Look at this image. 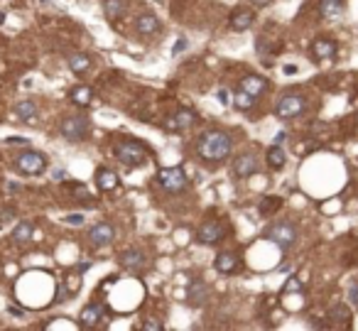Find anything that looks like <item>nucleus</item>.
<instances>
[{
  "label": "nucleus",
  "mask_w": 358,
  "mask_h": 331,
  "mask_svg": "<svg viewBox=\"0 0 358 331\" xmlns=\"http://www.w3.org/2000/svg\"><path fill=\"white\" fill-rule=\"evenodd\" d=\"M233 150V140L226 130H206L199 135L196 140V152L204 162L218 165L223 160H228V155Z\"/></svg>",
  "instance_id": "1"
},
{
  "label": "nucleus",
  "mask_w": 358,
  "mask_h": 331,
  "mask_svg": "<svg viewBox=\"0 0 358 331\" xmlns=\"http://www.w3.org/2000/svg\"><path fill=\"white\" fill-rule=\"evenodd\" d=\"M113 155L125 167H143L148 162V148L143 143H138V140H120V143H116Z\"/></svg>",
  "instance_id": "2"
},
{
  "label": "nucleus",
  "mask_w": 358,
  "mask_h": 331,
  "mask_svg": "<svg viewBox=\"0 0 358 331\" xmlns=\"http://www.w3.org/2000/svg\"><path fill=\"white\" fill-rule=\"evenodd\" d=\"M15 169L22 174H42L47 169V155L37 150H25L15 157Z\"/></svg>",
  "instance_id": "3"
},
{
  "label": "nucleus",
  "mask_w": 358,
  "mask_h": 331,
  "mask_svg": "<svg viewBox=\"0 0 358 331\" xmlns=\"http://www.w3.org/2000/svg\"><path fill=\"white\" fill-rule=\"evenodd\" d=\"M265 238L272 241L275 245H280L282 250H287L290 245H295V241H297V228L292 223H287V221H277V223H272L265 231Z\"/></svg>",
  "instance_id": "4"
},
{
  "label": "nucleus",
  "mask_w": 358,
  "mask_h": 331,
  "mask_svg": "<svg viewBox=\"0 0 358 331\" xmlns=\"http://www.w3.org/2000/svg\"><path fill=\"white\" fill-rule=\"evenodd\" d=\"M59 130L69 143H81V140L89 138L91 123H89V118H84V116H74V118H64Z\"/></svg>",
  "instance_id": "5"
},
{
  "label": "nucleus",
  "mask_w": 358,
  "mask_h": 331,
  "mask_svg": "<svg viewBox=\"0 0 358 331\" xmlns=\"http://www.w3.org/2000/svg\"><path fill=\"white\" fill-rule=\"evenodd\" d=\"M186 174H184V169L181 167H165V169H160L157 172V184L165 189V191H170V194H177L181 191L184 186H186Z\"/></svg>",
  "instance_id": "6"
},
{
  "label": "nucleus",
  "mask_w": 358,
  "mask_h": 331,
  "mask_svg": "<svg viewBox=\"0 0 358 331\" xmlns=\"http://www.w3.org/2000/svg\"><path fill=\"white\" fill-rule=\"evenodd\" d=\"M304 108H307V101H304L302 96H297V93H292V96H282V98L277 101L275 113H277L280 118H297Z\"/></svg>",
  "instance_id": "7"
},
{
  "label": "nucleus",
  "mask_w": 358,
  "mask_h": 331,
  "mask_svg": "<svg viewBox=\"0 0 358 331\" xmlns=\"http://www.w3.org/2000/svg\"><path fill=\"white\" fill-rule=\"evenodd\" d=\"M221 238H223V226H221V221H216V218L204 221V223L199 226V231H196V241L201 243V245H216Z\"/></svg>",
  "instance_id": "8"
},
{
  "label": "nucleus",
  "mask_w": 358,
  "mask_h": 331,
  "mask_svg": "<svg viewBox=\"0 0 358 331\" xmlns=\"http://www.w3.org/2000/svg\"><path fill=\"white\" fill-rule=\"evenodd\" d=\"M89 241L93 248H106V245H111V243L116 241V228L111 223L101 221V223H96L89 231Z\"/></svg>",
  "instance_id": "9"
},
{
  "label": "nucleus",
  "mask_w": 358,
  "mask_h": 331,
  "mask_svg": "<svg viewBox=\"0 0 358 331\" xmlns=\"http://www.w3.org/2000/svg\"><path fill=\"white\" fill-rule=\"evenodd\" d=\"M106 317V304H101V302H91L86 304L84 309H81V314H79V324L84 327V329H93V327H98V322Z\"/></svg>",
  "instance_id": "10"
},
{
  "label": "nucleus",
  "mask_w": 358,
  "mask_h": 331,
  "mask_svg": "<svg viewBox=\"0 0 358 331\" xmlns=\"http://www.w3.org/2000/svg\"><path fill=\"white\" fill-rule=\"evenodd\" d=\"M120 268L128 272H135V275H140V272L148 268V258L140 253V250H123L118 258Z\"/></svg>",
  "instance_id": "11"
},
{
  "label": "nucleus",
  "mask_w": 358,
  "mask_h": 331,
  "mask_svg": "<svg viewBox=\"0 0 358 331\" xmlns=\"http://www.w3.org/2000/svg\"><path fill=\"white\" fill-rule=\"evenodd\" d=\"M255 172H258V160H255V155H248V152L238 155L233 160V165H231V174L238 177V179H245V177H250Z\"/></svg>",
  "instance_id": "12"
},
{
  "label": "nucleus",
  "mask_w": 358,
  "mask_h": 331,
  "mask_svg": "<svg viewBox=\"0 0 358 331\" xmlns=\"http://www.w3.org/2000/svg\"><path fill=\"white\" fill-rule=\"evenodd\" d=\"M160 17L155 15V12H143L138 20H135V32L140 34V37H150V34H155V32H160Z\"/></svg>",
  "instance_id": "13"
},
{
  "label": "nucleus",
  "mask_w": 358,
  "mask_h": 331,
  "mask_svg": "<svg viewBox=\"0 0 358 331\" xmlns=\"http://www.w3.org/2000/svg\"><path fill=\"white\" fill-rule=\"evenodd\" d=\"M329 324L331 327H344V329H349L351 327V312H349V307H344V304H336V307H331V312H329Z\"/></svg>",
  "instance_id": "14"
},
{
  "label": "nucleus",
  "mask_w": 358,
  "mask_h": 331,
  "mask_svg": "<svg viewBox=\"0 0 358 331\" xmlns=\"http://www.w3.org/2000/svg\"><path fill=\"white\" fill-rule=\"evenodd\" d=\"M238 268H240V258L236 253H221L216 258V270L221 275H233Z\"/></svg>",
  "instance_id": "15"
},
{
  "label": "nucleus",
  "mask_w": 358,
  "mask_h": 331,
  "mask_svg": "<svg viewBox=\"0 0 358 331\" xmlns=\"http://www.w3.org/2000/svg\"><path fill=\"white\" fill-rule=\"evenodd\" d=\"M253 22H255L253 10H238V12H233V15H231V30L233 32L250 30V27H253Z\"/></svg>",
  "instance_id": "16"
},
{
  "label": "nucleus",
  "mask_w": 358,
  "mask_h": 331,
  "mask_svg": "<svg viewBox=\"0 0 358 331\" xmlns=\"http://www.w3.org/2000/svg\"><path fill=\"white\" fill-rule=\"evenodd\" d=\"M194 118H196V113L191 108H179L177 113L172 116V121L167 123V128L170 130H184V128H189L194 123Z\"/></svg>",
  "instance_id": "17"
},
{
  "label": "nucleus",
  "mask_w": 358,
  "mask_h": 331,
  "mask_svg": "<svg viewBox=\"0 0 358 331\" xmlns=\"http://www.w3.org/2000/svg\"><path fill=\"white\" fill-rule=\"evenodd\" d=\"M240 89L248 91L250 96H255V98H258L260 93H265V91H268V81H265L263 76H255V74H253V76H245V79L240 81Z\"/></svg>",
  "instance_id": "18"
},
{
  "label": "nucleus",
  "mask_w": 358,
  "mask_h": 331,
  "mask_svg": "<svg viewBox=\"0 0 358 331\" xmlns=\"http://www.w3.org/2000/svg\"><path fill=\"white\" fill-rule=\"evenodd\" d=\"M15 113H17V118L25 123V125H34L37 118H39L37 106H34L32 101H20V103H17V108H15Z\"/></svg>",
  "instance_id": "19"
},
{
  "label": "nucleus",
  "mask_w": 358,
  "mask_h": 331,
  "mask_svg": "<svg viewBox=\"0 0 358 331\" xmlns=\"http://www.w3.org/2000/svg\"><path fill=\"white\" fill-rule=\"evenodd\" d=\"M312 54L317 59H331L336 54V42H331V39H317L312 44Z\"/></svg>",
  "instance_id": "20"
},
{
  "label": "nucleus",
  "mask_w": 358,
  "mask_h": 331,
  "mask_svg": "<svg viewBox=\"0 0 358 331\" xmlns=\"http://www.w3.org/2000/svg\"><path fill=\"white\" fill-rule=\"evenodd\" d=\"M96 186H98L101 191L116 189V186H118V174L111 172V169H98V172H96Z\"/></svg>",
  "instance_id": "21"
},
{
  "label": "nucleus",
  "mask_w": 358,
  "mask_h": 331,
  "mask_svg": "<svg viewBox=\"0 0 358 331\" xmlns=\"http://www.w3.org/2000/svg\"><path fill=\"white\" fill-rule=\"evenodd\" d=\"M209 297V287L204 285V282H191L189 285V304H194V307H201L204 302Z\"/></svg>",
  "instance_id": "22"
},
{
  "label": "nucleus",
  "mask_w": 358,
  "mask_h": 331,
  "mask_svg": "<svg viewBox=\"0 0 358 331\" xmlns=\"http://www.w3.org/2000/svg\"><path fill=\"white\" fill-rule=\"evenodd\" d=\"M69 69H71L74 74H84V71H89L91 69V57L89 54H84V52L71 54V57H69Z\"/></svg>",
  "instance_id": "23"
},
{
  "label": "nucleus",
  "mask_w": 358,
  "mask_h": 331,
  "mask_svg": "<svg viewBox=\"0 0 358 331\" xmlns=\"http://www.w3.org/2000/svg\"><path fill=\"white\" fill-rule=\"evenodd\" d=\"M103 12L108 20H120L125 15V2L123 0H103Z\"/></svg>",
  "instance_id": "24"
},
{
  "label": "nucleus",
  "mask_w": 358,
  "mask_h": 331,
  "mask_svg": "<svg viewBox=\"0 0 358 331\" xmlns=\"http://www.w3.org/2000/svg\"><path fill=\"white\" fill-rule=\"evenodd\" d=\"M30 238H32V223L30 221H20V223L15 226V231H12V243L25 245Z\"/></svg>",
  "instance_id": "25"
},
{
  "label": "nucleus",
  "mask_w": 358,
  "mask_h": 331,
  "mask_svg": "<svg viewBox=\"0 0 358 331\" xmlns=\"http://www.w3.org/2000/svg\"><path fill=\"white\" fill-rule=\"evenodd\" d=\"M231 101H233V106L238 108V111H250L253 106H255V96H250L248 91H236L233 96H231Z\"/></svg>",
  "instance_id": "26"
},
{
  "label": "nucleus",
  "mask_w": 358,
  "mask_h": 331,
  "mask_svg": "<svg viewBox=\"0 0 358 331\" xmlns=\"http://www.w3.org/2000/svg\"><path fill=\"white\" fill-rule=\"evenodd\" d=\"M319 12L324 17H336L344 12V0H322L319 2Z\"/></svg>",
  "instance_id": "27"
},
{
  "label": "nucleus",
  "mask_w": 358,
  "mask_h": 331,
  "mask_svg": "<svg viewBox=\"0 0 358 331\" xmlns=\"http://www.w3.org/2000/svg\"><path fill=\"white\" fill-rule=\"evenodd\" d=\"M71 101H74L76 106L86 108L91 101H93V91H91L89 86H76V89L71 91Z\"/></svg>",
  "instance_id": "28"
},
{
  "label": "nucleus",
  "mask_w": 358,
  "mask_h": 331,
  "mask_svg": "<svg viewBox=\"0 0 358 331\" xmlns=\"http://www.w3.org/2000/svg\"><path fill=\"white\" fill-rule=\"evenodd\" d=\"M285 160H287V157H285V152H282L280 145H272L268 150V165L272 169H282V167H285Z\"/></svg>",
  "instance_id": "29"
},
{
  "label": "nucleus",
  "mask_w": 358,
  "mask_h": 331,
  "mask_svg": "<svg viewBox=\"0 0 358 331\" xmlns=\"http://www.w3.org/2000/svg\"><path fill=\"white\" fill-rule=\"evenodd\" d=\"M280 204H282V199H280V196H265V199H263V204H260V213H263V216H268V213H272V211L280 209Z\"/></svg>",
  "instance_id": "30"
},
{
  "label": "nucleus",
  "mask_w": 358,
  "mask_h": 331,
  "mask_svg": "<svg viewBox=\"0 0 358 331\" xmlns=\"http://www.w3.org/2000/svg\"><path fill=\"white\" fill-rule=\"evenodd\" d=\"M302 290V280H297V277H290L287 282H285V287H282V292L287 295V292H299Z\"/></svg>",
  "instance_id": "31"
},
{
  "label": "nucleus",
  "mask_w": 358,
  "mask_h": 331,
  "mask_svg": "<svg viewBox=\"0 0 358 331\" xmlns=\"http://www.w3.org/2000/svg\"><path fill=\"white\" fill-rule=\"evenodd\" d=\"M64 223H71V226L76 223V226H81V223H84V216H81V213H69V216H64Z\"/></svg>",
  "instance_id": "32"
},
{
  "label": "nucleus",
  "mask_w": 358,
  "mask_h": 331,
  "mask_svg": "<svg viewBox=\"0 0 358 331\" xmlns=\"http://www.w3.org/2000/svg\"><path fill=\"white\" fill-rule=\"evenodd\" d=\"M349 297H351V304L358 307V282H351V285H349Z\"/></svg>",
  "instance_id": "33"
},
{
  "label": "nucleus",
  "mask_w": 358,
  "mask_h": 331,
  "mask_svg": "<svg viewBox=\"0 0 358 331\" xmlns=\"http://www.w3.org/2000/svg\"><path fill=\"white\" fill-rule=\"evenodd\" d=\"M12 216H15V211H12V209L2 211V213H0V228H2V226H5V223H7V221H10Z\"/></svg>",
  "instance_id": "34"
},
{
  "label": "nucleus",
  "mask_w": 358,
  "mask_h": 331,
  "mask_svg": "<svg viewBox=\"0 0 358 331\" xmlns=\"http://www.w3.org/2000/svg\"><path fill=\"white\" fill-rule=\"evenodd\" d=\"M7 143H10V145H27L30 140H27V138H7Z\"/></svg>",
  "instance_id": "35"
},
{
  "label": "nucleus",
  "mask_w": 358,
  "mask_h": 331,
  "mask_svg": "<svg viewBox=\"0 0 358 331\" xmlns=\"http://www.w3.org/2000/svg\"><path fill=\"white\" fill-rule=\"evenodd\" d=\"M143 329H155V331H160V329H162V324H160V322H145V324H143Z\"/></svg>",
  "instance_id": "36"
},
{
  "label": "nucleus",
  "mask_w": 358,
  "mask_h": 331,
  "mask_svg": "<svg viewBox=\"0 0 358 331\" xmlns=\"http://www.w3.org/2000/svg\"><path fill=\"white\" fill-rule=\"evenodd\" d=\"M250 2H253L255 7H268L270 2H275V0H250Z\"/></svg>",
  "instance_id": "37"
},
{
  "label": "nucleus",
  "mask_w": 358,
  "mask_h": 331,
  "mask_svg": "<svg viewBox=\"0 0 358 331\" xmlns=\"http://www.w3.org/2000/svg\"><path fill=\"white\" fill-rule=\"evenodd\" d=\"M218 98H221V103H228V93L226 91H218Z\"/></svg>",
  "instance_id": "38"
},
{
  "label": "nucleus",
  "mask_w": 358,
  "mask_h": 331,
  "mask_svg": "<svg viewBox=\"0 0 358 331\" xmlns=\"http://www.w3.org/2000/svg\"><path fill=\"white\" fill-rule=\"evenodd\" d=\"M184 47H186V39H179V44H177V49H175V52H181Z\"/></svg>",
  "instance_id": "39"
},
{
  "label": "nucleus",
  "mask_w": 358,
  "mask_h": 331,
  "mask_svg": "<svg viewBox=\"0 0 358 331\" xmlns=\"http://www.w3.org/2000/svg\"><path fill=\"white\" fill-rule=\"evenodd\" d=\"M0 22H5V12L2 10H0Z\"/></svg>",
  "instance_id": "40"
}]
</instances>
